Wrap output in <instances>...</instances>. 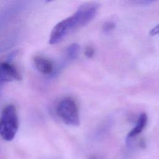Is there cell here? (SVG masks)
I'll return each instance as SVG.
<instances>
[{
  "mask_svg": "<svg viewBox=\"0 0 159 159\" xmlns=\"http://www.w3.org/2000/svg\"><path fill=\"white\" fill-rule=\"evenodd\" d=\"M19 127V117L16 107L8 104L0 114V136L5 141L10 142L15 137Z\"/></svg>",
  "mask_w": 159,
  "mask_h": 159,
  "instance_id": "1",
  "label": "cell"
},
{
  "mask_svg": "<svg viewBox=\"0 0 159 159\" xmlns=\"http://www.w3.org/2000/svg\"><path fill=\"white\" fill-rule=\"evenodd\" d=\"M57 112L66 124L72 126H77L80 124L78 106L72 98L66 97L61 99L57 105Z\"/></svg>",
  "mask_w": 159,
  "mask_h": 159,
  "instance_id": "2",
  "label": "cell"
},
{
  "mask_svg": "<svg viewBox=\"0 0 159 159\" xmlns=\"http://www.w3.org/2000/svg\"><path fill=\"white\" fill-rule=\"evenodd\" d=\"M99 5L94 2H88L81 4L73 14L77 28L87 25L96 16Z\"/></svg>",
  "mask_w": 159,
  "mask_h": 159,
  "instance_id": "3",
  "label": "cell"
},
{
  "mask_svg": "<svg viewBox=\"0 0 159 159\" xmlns=\"http://www.w3.org/2000/svg\"><path fill=\"white\" fill-rule=\"evenodd\" d=\"M77 28L74 16H71L57 23L52 29L49 37V43L52 45L60 42L71 30Z\"/></svg>",
  "mask_w": 159,
  "mask_h": 159,
  "instance_id": "4",
  "label": "cell"
},
{
  "mask_svg": "<svg viewBox=\"0 0 159 159\" xmlns=\"http://www.w3.org/2000/svg\"><path fill=\"white\" fill-rule=\"evenodd\" d=\"M21 80L20 73L15 65L6 61L0 62V84Z\"/></svg>",
  "mask_w": 159,
  "mask_h": 159,
  "instance_id": "5",
  "label": "cell"
},
{
  "mask_svg": "<svg viewBox=\"0 0 159 159\" xmlns=\"http://www.w3.org/2000/svg\"><path fill=\"white\" fill-rule=\"evenodd\" d=\"M35 68L42 74L50 75L54 70V65L52 60L42 56H35L34 58Z\"/></svg>",
  "mask_w": 159,
  "mask_h": 159,
  "instance_id": "6",
  "label": "cell"
},
{
  "mask_svg": "<svg viewBox=\"0 0 159 159\" xmlns=\"http://www.w3.org/2000/svg\"><path fill=\"white\" fill-rule=\"evenodd\" d=\"M147 123V115L145 113H142L139 116L137 122L135 127L129 132L127 136V140L129 141L131 139L139 135L145 128Z\"/></svg>",
  "mask_w": 159,
  "mask_h": 159,
  "instance_id": "7",
  "label": "cell"
},
{
  "mask_svg": "<svg viewBox=\"0 0 159 159\" xmlns=\"http://www.w3.org/2000/svg\"><path fill=\"white\" fill-rule=\"evenodd\" d=\"M79 51H80V46L78 44L75 43L70 44L66 49L67 58L70 60H73L75 59L78 55Z\"/></svg>",
  "mask_w": 159,
  "mask_h": 159,
  "instance_id": "8",
  "label": "cell"
},
{
  "mask_svg": "<svg viewBox=\"0 0 159 159\" xmlns=\"http://www.w3.org/2000/svg\"><path fill=\"white\" fill-rule=\"evenodd\" d=\"M116 24L114 22L107 21L102 26V30L104 32H109L115 28Z\"/></svg>",
  "mask_w": 159,
  "mask_h": 159,
  "instance_id": "9",
  "label": "cell"
},
{
  "mask_svg": "<svg viewBox=\"0 0 159 159\" xmlns=\"http://www.w3.org/2000/svg\"><path fill=\"white\" fill-rule=\"evenodd\" d=\"M94 53V50L92 47L88 46L84 50V55L86 57H87L88 58H91L93 56Z\"/></svg>",
  "mask_w": 159,
  "mask_h": 159,
  "instance_id": "10",
  "label": "cell"
},
{
  "mask_svg": "<svg viewBox=\"0 0 159 159\" xmlns=\"http://www.w3.org/2000/svg\"><path fill=\"white\" fill-rule=\"evenodd\" d=\"M158 34H159V24L155 26L149 32V35L151 36H154Z\"/></svg>",
  "mask_w": 159,
  "mask_h": 159,
  "instance_id": "11",
  "label": "cell"
},
{
  "mask_svg": "<svg viewBox=\"0 0 159 159\" xmlns=\"http://www.w3.org/2000/svg\"><path fill=\"white\" fill-rule=\"evenodd\" d=\"M90 159H96V158H90Z\"/></svg>",
  "mask_w": 159,
  "mask_h": 159,
  "instance_id": "12",
  "label": "cell"
}]
</instances>
